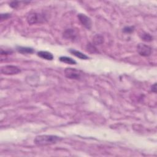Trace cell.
Returning a JSON list of instances; mask_svg holds the SVG:
<instances>
[{"mask_svg": "<svg viewBox=\"0 0 157 157\" xmlns=\"http://www.w3.org/2000/svg\"><path fill=\"white\" fill-rule=\"evenodd\" d=\"M62 140L61 137L53 135H39L34 140L35 144L38 146H46L57 144Z\"/></svg>", "mask_w": 157, "mask_h": 157, "instance_id": "6da1fadb", "label": "cell"}, {"mask_svg": "<svg viewBox=\"0 0 157 157\" xmlns=\"http://www.w3.org/2000/svg\"><path fill=\"white\" fill-rule=\"evenodd\" d=\"M45 18L44 14L38 12H31L26 17V21L29 25H34L45 21Z\"/></svg>", "mask_w": 157, "mask_h": 157, "instance_id": "7a4b0ae2", "label": "cell"}, {"mask_svg": "<svg viewBox=\"0 0 157 157\" xmlns=\"http://www.w3.org/2000/svg\"><path fill=\"white\" fill-rule=\"evenodd\" d=\"M82 74L83 72L81 71L76 68H66L64 70V75L70 79L80 80L82 78Z\"/></svg>", "mask_w": 157, "mask_h": 157, "instance_id": "3957f363", "label": "cell"}, {"mask_svg": "<svg viewBox=\"0 0 157 157\" xmlns=\"http://www.w3.org/2000/svg\"><path fill=\"white\" fill-rule=\"evenodd\" d=\"M137 52L142 57H149L152 54V49L144 44H139L137 46Z\"/></svg>", "mask_w": 157, "mask_h": 157, "instance_id": "277c9868", "label": "cell"}, {"mask_svg": "<svg viewBox=\"0 0 157 157\" xmlns=\"http://www.w3.org/2000/svg\"><path fill=\"white\" fill-rule=\"evenodd\" d=\"M19 68L16 66L7 65L3 66L1 69V72L4 75H14L20 72Z\"/></svg>", "mask_w": 157, "mask_h": 157, "instance_id": "5b68a950", "label": "cell"}, {"mask_svg": "<svg viewBox=\"0 0 157 157\" xmlns=\"http://www.w3.org/2000/svg\"><path fill=\"white\" fill-rule=\"evenodd\" d=\"M77 17L82 26H84L87 30L91 29V28L92 26V22L90 17L87 16L85 14H78Z\"/></svg>", "mask_w": 157, "mask_h": 157, "instance_id": "8992f818", "label": "cell"}, {"mask_svg": "<svg viewBox=\"0 0 157 157\" xmlns=\"http://www.w3.org/2000/svg\"><path fill=\"white\" fill-rule=\"evenodd\" d=\"M63 37L67 39L74 40L75 39L77 35L76 31L74 29H68L64 31Z\"/></svg>", "mask_w": 157, "mask_h": 157, "instance_id": "52a82bcc", "label": "cell"}, {"mask_svg": "<svg viewBox=\"0 0 157 157\" xmlns=\"http://www.w3.org/2000/svg\"><path fill=\"white\" fill-rule=\"evenodd\" d=\"M38 56L46 60H52L53 59V55L47 51H39L38 52Z\"/></svg>", "mask_w": 157, "mask_h": 157, "instance_id": "ba28073f", "label": "cell"}, {"mask_svg": "<svg viewBox=\"0 0 157 157\" xmlns=\"http://www.w3.org/2000/svg\"><path fill=\"white\" fill-rule=\"evenodd\" d=\"M70 52L71 54H72L73 55H74V56H76V57L80 58L81 60H88L89 58V57H87L86 55L84 54L79 51H78V50H74V49H70Z\"/></svg>", "mask_w": 157, "mask_h": 157, "instance_id": "9c48e42d", "label": "cell"}, {"mask_svg": "<svg viewBox=\"0 0 157 157\" xmlns=\"http://www.w3.org/2000/svg\"><path fill=\"white\" fill-rule=\"evenodd\" d=\"M17 50L21 53L26 54V53H33L35 50L33 49L30 47H17Z\"/></svg>", "mask_w": 157, "mask_h": 157, "instance_id": "30bf717a", "label": "cell"}, {"mask_svg": "<svg viewBox=\"0 0 157 157\" xmlns=\"http://www.w3.org/2000/svg\"><path fill=\"white\" fill-rule=\"evenodd\" d=\"M60 61L69 64H76L77 63V62L74 60H73L71 58L68 57H61L60 58Z\"/></svg>", "mask_w": 157, "mask_h": 157, "instance_id": "8fae6325", "label": "cell"}, {"mask_svg": "<svg viewBox=\"0 0 157 157\" xmlns=\"http://www.w3.org/2000/svg\"><path fill=\"white\" fill-rule=\"evenodd\" d=\"M104 42V38L100 35H96L93 39V43L95 45L101 44Z\"/></svg>", "mask_w": 157, "mask_h": 157, "instance_id": "7c38bea8", "label": "cell"}, {"mask_svg": "<svg viewBox=\"0 0 157 157\" xmlns=\"http://www.w3.org/2000/svg\"><path fill=\"white\" fill-rule=\"evenodd\" d=\"M140 38L142 39V40L145 41V42H151L152 41H153V37L150 34L147 33H144L141 35Z\"/></svg>", "mask_w": 157, "mask_h": 157, "instance_id": "4fadbf2b", "label": "cell"}, {"mask_svg": "<svg viewBox=\"0 0 157 157\" xmlns=\"http://www.w3.org/2000/svg\"><path fill=\"white\" fill-rule=\"evenodd\" d=\"M87 50L90 52L95 53L96 52V49L94 47L93 45L89 44V45H87Z\"/></svg>", "mask_w": 157, "mask_h": 157, "instance_id": "5bb4252c", "label": "cell"}, {"mask_svg": "<svg viewBox=\"0 0 157 157\" xmlns=\"http://www.w3.org/2000/svg\"><path fill=\"white\" fill-rule=\"evenodd\" d=\"M134 28L132 27V26H127V27H125V28L123 29V31L125 32V33H131V32L133 31V30Z\"/></svg>", "mask_w": 157, "mask_h": 157, "instance_id": "9a60e30c", "label": "cell"}, {"mask_svg": "<svg viewBox=\"0 0 157 157\" xmlns=\"http://www.w3.org/2000/svg\"><path fill=\"white\" fill-rule=\"evenodd\" d=\"M19 3L20 2H18V1H13L10 3V5L9 6L12 8H17L18 6H19Z\"/></svg>", "mask_w": 157, "mask_h": 157, "instance_id": "2e32d148", "label": "cell"}, {"mask_svg": "<svg viewBox=\"0 0 157 157\" xmlns=\"http://www.w3.org/2000/svg\"><path fill=\"white\" fill-rule=\"evenodd\" d=\"M11 16V14H1V20H6L9 17Z\"/></svg>", "mask_w": 157, "mask_h": 157, "instance_id": "e0dca14e", "label": "cell"}, {"mask_svg": "<svg viewBox=\"0 0 157 157\" xmlns=\"http://www.w3.org/2000/svg\"><path fill=\"white\" fill-rule=\"evenodd\" d=\"M152 91H154V93H156V84H154L153 85H152Z\"/></svg>", "mask_w": 157, "mask_h": 157, "instance_id": "ac0fdd59", "label": "cell"}]
</instances>
